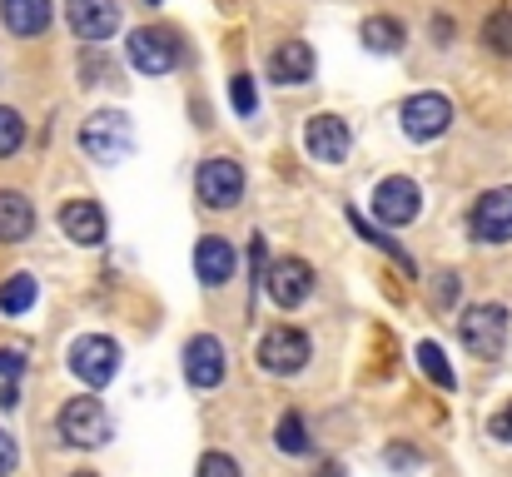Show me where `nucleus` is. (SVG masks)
Masks as SVG:
<instances>
[{
	"mask_svg": "<svg viewBox=\"0 0 512 477\" xmlns=\"http://www.w3.org/2000/svg\"><path fill=\"white\" fill-rule=\"evenodd\" d=\"M508 309L503 304H473V309H463L458 318V338H463V348L473 353V358H498L503 348H508Z\"/></svg>",
	"mask_w": 512,
	"mask_h": 477,
	"instance_id": "f257e3e1",
	"label": "nucleus"
},
{
	"mask_svg": "<svg viewBox=\"0 0 512 477\" xmlns=\"http://www.w3.org/2000/svg\"><path fill=\"white\" fill-rule=\"evenodd\" d=\"M70 373L90 388H105L115 373H120V343L105 338V333H85L70 343Z\"/></svg>",
	"mask_w": 512,
	"mask_h": 477,
	"instance_id": "f03ea898",
	"label": "nucleus"
},
{
	"mask_svg": "<svg viewBox=\"0 0 512 477\" xmlns=\"http://www.w3.org/2000/svg\"><path fill=\"white\" fill-rule=\"evenodd\" d=\"M244 164L229 155H214L199 164V174H194V189H199V199L209 204V209H234L239 199H244Z\"/></svg>",
	"mask_w": 512,
	"mask_h": 477,
	"instance_id": "7ed1b4c3",
	"label": "nucleus"
},
{
	"mask_svg": "<svg viewBox=\"0 0 512 477\" xmlns=\"http://www.w3.org/2000/svg\"><path fill=\"white\" fill-rule=\"evenodd\" d=\"M80 145H85V155L115 164V159H125L130 150H135V130H130V120H125L120 110H100V115H90V120H85Z\"/></svg>",
	"mask_w": 512,
	"mask_h": 477,
	"instance_id": "20e7f679",
	"label": "nucleus"
},
{
	"mask_svg": "<svg viewBox=\"0 0 512 477\" xmlns=\"http://www.w3.org/2000/svg\"><path fill=\"white\" fill-rule=\"evenodd\" d=\"M398 120H403V135H408V140L428 145V140L448 135V125H453V105H448V95H438V90H423V95L403 100Z\"/></svg>",
	"mask_w": 512,
	"mask_h": 477,
	"instance_id": "39448f33",
	"label": "nucleus"
},
{
	"mask_svg": "<svg viewBox=\"0 0 512 477\" xmlns=\"http://www.w3.org/2000/svg\"><path fill=\"white\" fill-rule=\"evenodd\" d=\"M60 438L70 448H100L110 438V413L100 398H70L60 408Z\"/></svg>",
	"mask_w": 512,
	"mask_h": 477,
	"instance_id": "423d86ee",
	"label": "nucleus"
},
{
	"mask_svg": "<svg viewBox=\"0 0 512 477\" xmlns=\"http://www.w3.org/2000/svg\"><path fill=\"white\" fill-rule=\"evenodd\" d=\"M418 209H423V194H418V184L403 179V174H393V179H383V184L373 189V219H378L383 229H403V224H413Z\"/></svg>",
	"mask_w": 512,
	"mask_h": 477,
	"instance_id": "0eeeda50",
	"label": "nucleus"
},
{
	"mask_svg": "<svg viewBox=\"0 0 512 477\" xmlns=\"http://www.w3.org/2000/svg\"><path fill=\"white\" fill-rule=\"evenodd\" d=\"M254 353H259V368L264 373H284L289 378V373H299L309 363L314 348H309V333H299V328H269Z\"/></svg>",
	"mask_w": 512,
	"mask_h": 477,
	"instance_id": "6e6552de",
	"label": "nucleus"
},
{
	"mask_svg": "<svg viewBox=\"0 0 512 477\" xmlns=\"http://www.w3.org/2000/svg\"><path fill=\"white\" fill-rule=\"evenodd\" d=\"M468 234L478 244H508L512 239V189H488L473 214H468Z\"/></svg>",
	"mask_w": 512,
	"mask_h": 477,
	"instance_id": "1a4fd4ad",
	"label": "nucleus"
},
{
	"mask_svg": "<svg viewBox=\"0 0 512 477\" xmlns=\"http://www.w3.org/2000/svg\"><path fill=\"white\" fill-rule=\"evenodd\" d=\"M130 65L140 70V75H165L179 65V40H174L170 30H130Z\"/></svg>",
	"mask_w": 512,
	"mask_h": 477,
	"instance_id": "9d476101",
	"label": "nucleus"
},
{
	"mask_svg": "<svg viewBox=\"0 0 512 477\" xmlns=\"http://www.w3.org/2000/svg\"><path fill=\"white\" fill-rule=\"evenodd\" d=\"M264 289H269V299L279 309H299L309 299V289H314V269L304 259H279V264L264 269Z\"/></svg>",
	"mask_w": 512,
	"mask_h": 477,
	"instance_id": "9b49d317",
	"label": "nucleus"
},
{
	"mask_svg": "<svg viewBox=\"0 0 512 477\" xmlns=\"http://www.w3.org/2000/svg\"><path fill=\"white\" fill-rule=\"evenodd\" d=\"M65 20H70V30L80 40L100 45V40H110L120 30V5L115 0H65Z\"/></svg>",
	"mask_w": 512,
	"mask_h": 477,
	"instance_id": "f8f14e48",
	"label": "nucleus"
},
{
	"mask_svg": "<svg viewBox=\"0 0 512 477\" xmlns=\"http://www.w3.org/2000/svg\"><path fill=\"white\" fill-rule=\"evenodd\" d=\"M184 378L189 388H219L224 383V343L214 333H199L184 343Z\"/></svg>",
	"mask_w": 512,
	"mask_h": 477,
	"instance_id": "ddd939ff",
	"label": "nucleus"
},
{
	"mask_svg": "<svg viewBox=\"0 0 512 477\" xmlns=\"http://www.w3.org/2000/svg\"><path fill=\"white\" fill-rule=\"evenodd\" d=\"M304 150L319 159V164H343L348 150H353V135H348V125H343L339 115H314L304 125Z\"/></svg>",
	"mask_w": 512,
	"mask_h": 477,
	"instance_id": "4468645a",
	"label": "nucleus"
},
{
	"mask_svg": "<svg viewBox=\"0 0 512 477\" xmlns=\"http://www.w3.org/2000/svg\"><path fill=\"white\" fill-rule=\"evenodd\" d=\"M60 234L75 239L80 249L105 244V209H100L95 199H70V204L60 209Z\"/></svg>",
	"mask_w": 512,
	"mask_h": 477,
	"instance_id": "2eb2a0df",
	"label": "nucleus"
},
{
	"mask_svg": "<svg viewBox=\"0 0 512 477\" xmlns=\"http://www.w3.org/2000/svg\"><path fill=\"white\" fill-rule=\"evenodd\" d=\"M194 269H199V284H204V289L229 284V279H234V249H229V239L204 234V239L194 244Z\"/></svg>",
	"mask_w": 512,
	"mask_h": 477,
	"instance_id": "dca6fc26",
	"label": "nucleus"
},
{
	"mask_svg": "<svg viewBox=\"0 0 512 477\" xmlns=\"http://www.w3.org/2000/svg\"><path fill=\"white\" fill-rule=\"evenodd\" d=\"M269 75H274L279 85H304V80L314 75V50H309L304 40H284V45H274V55H269Z\"/></svg>",
	"mask_w": 512,
	"mask_h": 477,
	"instance_id": "f3484780",
	"label": "nucleus"
},
{
	"mask_svg": "<svg viewBox=\"0 0 512 477\" xmlns=\"http://www.w3.org/2000/svg\"><path fill=\"white\" fill-rule=\"evenodd\" d=\"M0 20L10 35H45L50 30V0H0Z\"/></svg>",
	"mask_w": 512,
	"mask_h": 477,
	"instance_id": "a211bd4d",
	"label": "nucleus"
},
{
	"mask_svg": "<svg viewBox=\"0 0 512 477\" xmlns=\"http://www.w3.org/2000/svg\"><path fill=\"white\" fill-rule=\"evenodd\" d=\"M30 229H35L30 199L15 189H0V244H20V239H30Z\"/></svg>",
	"mask_w": 512,
	"mask_h": 477,
	"instance_id": "6ab92c4d",
	"label": "nucleus"
},
{
	"mask_svg": "<svg viewBox=\"0 0 512 477\" xmlns=\"http://www.w3.org/2000/svg\"><path fill=\"white\" fill-rule=\"evenodd\" d=\"M358 35H363V45H368L373 55H398V50H403V40H408L403 20H393V15H368Z\"/></svg>",
	"mask_w": 512,
	"mask_h": 477,
	"instance_id": "aec40b11",
	"label": "nucleus"
},
{
	"mask_svg": "<svg viewBox=\"0 0 512 477\" xmlns=\"http://www.w3.org/2000/svg\"><path fill=\"white\" fill-rule=\"evenodd\" d=\"M35 294H40V289H35L30 274H10V279L0 284V309H5V314H25V309L35 304Z\"/></svg>",
	"mask_w": 512,
	"mask_h": 477,
	"instance_id": "412c9836",
	"label": "nucleus"
},
{
	"mask_svg": "<svg viewBox=\"0 0 512 477\" xmlns=\"http://www.w3.org/2000/svg\"><path fill=\"white\" fill-rule=\"evenodd\" d=\"M483 40H488V50L493 55H512V10H493L488 20H483Z\"/></svg>",
	"mask_w": 512,
	"mask_h": 477,
	"instance_id": "4be33fe9",
	"label": "nucleus"
},
{
	"mask_svg": "<svg viewBox=\"0 0 512 477\" xmlns=\"http://www.w3.org/2000/svg\"><path fill=\"white\" fill-rule=\"evenodd\" d=\"M418 368L438 383V388H453L458 378H453V368H448V358H443V348L438 343H418Z\"/></svg>",
	"mask_w": 512,
	"mask_h": 477,
	"instance_id": "5701e85b",
	"label": "nucleus"
},
{
	"mask_svg": "<svg viewBox=\"0 0 512 477\" xmlns=\"http://www.w3.org/2000/svg\"><path fill=\"white\" fill-rule=\"evenodd\" d=\"M279 448H284L289 458L309 453V433H304V418H299V413H284V423H279Z\"/></svg>",
	"mask_w": 512,
	"mask_h": 477,
	"instance_id": "b1692460",
	"label": "nucleus"
},
{
	"mask_svg": "<svg viewBox=\"0 0 512 477\" xmlns=\"http://www.w3.org/2000/svg\"><path fill=\"white\" fill-rule=\"evenodd\" d=\"M20 145H25V120H20L10 105H0V159L15 155Z\"/></svg>",
	"mask_w": 512,
	"mask_h": 477,
	"instance_id": "393cba45",
	"label": "nucleus"
},
{
	"mask_svg": "<svg viewBox=\"0 0 512 477\" xmlns=\"http://www.w3.org/2000/svg\"><path fill=\"white\" fill-rule=\"evenodd\" d=\"M199 477H244V473H239V463L229 453H204L199 458Z\"/></svg>",
	"mask_w": 512,
	"mask_h": 477,
	"instance_id": "a878e982",
	"label": "nucleus"
},
{
	"mask_svg": "<svg viewBox=\"0 0 512 477\" xmlns=\"http://www.w3.org/2000/svg\"><path fill=\"white\" fill-rule=\"evenodd\" d=\"M234 110L239 115H254V80L249 75H234Z\"/></svg>",
	"mask_w": 512,
	"mask_h": 477,
	"instance_id": "bb28decb",
	"label": "nucleus"
},
{
	"mask_svg": "<svg viewBox=\"0 0 512 477\" xmlns=\"http://www.w3.org/2000/svg\"><path fill=\"white\" fill-rule=\"evenodd\" d=\"M488 433H493L498 443H512V398H508V408H498V413H493Z\"/></svg>",
	"mask_w": 512,
	"mask_h": 477,
	"instance_id": "cd10ccee",
	"label": "nucleus"
},
{
	"mask_svg": "<svg viewBox=\"0 0 512 477\" xmlns=\"http://www.w3.org/2000/svg\"><path fill=\"white\" fill-rule=\"evenodd\" d=\"M20 368H25V358H20L15 348H0V378H15Z\"/></svg>",
	"mask_w": 512,
	"mask_h": 477,
	"instance_id": "c85d7f7f",
	"label": "nucleus"
},
{
	"mask_svg": "<svg viewBox=\"0 0 512 477\" xmlns=\"http://www.w3.org/2000/svg\"><path fill=\"white\" fill-rule=\"evenodd\" d=\"M10 473H15V443L0 433V477H10Z\"/></svg>",
	"mask_w": 512,
	"mask_h": 477,
	"instance_id": "c756f323",
	"label": "nucleus"
},
{
	"mask_svg": "<svg viewBox=\"0 0 512 477\" xmlns=\"http://www.w3.org/2000/svg\"><path fill=\"white\" fill-rule=\"evenodd\" d=\"M453 294H458V284H453V274H443L438 279V304H453Z\"/></svg>",
	"mask_w": 512,
	"mask_h": 477,
	"instance_id": "7c9ffc66",
	"label": "nucleus"
},
{
	"mask_svg": "<svg viewBox=\"0 0 512 477\" xmlns=\"http://www.w3.org/2000/svg\"><path fill=\"white\" fill-rule=\"evenodd\" d=\"M15 403H20V393H15V383H5L0 388V408H15Z\"/></svg>",
	"mask_w": 512,
	"mask_h": 477,
	"instance_id": "2f4dec72",
	"label": "nucleus"
},
{
	"mask_svg": "<svg viewBox=\"0 0 512 477\" xmlns=\"http://www.w3.org/2000/svg\"><path fill=\"white\" fill-rule=\"evenodd\" d=\"M314 477H343V468H339V463H324V468H319Z\"/></svg>",
	"mask_w": 512,
	"mask_h": 477,
	"instance_id": "473e14b6",
	"label": "nucleus"
},
{
	"mask_svg": "<svg viewBox=\"0 0 512 477\" xmlns=\"http://www.w3.org/2000/svg\"><path fill=\"white\" fill-rule=\"evenodd\" d=\"M70 477H95V473H70Z\"/></svg>",
	"mask_w": 512,
	"mask_h": 477,
	"instance_id": "72a5a7b5",
	"label": "nucleus"
},
{
	"mask_svg": "<svg viewBox=\"0 0 512 477\" xmlns=\"http://www.w3.org/2000/svg\"><path fill=\"white\" fill-rule=\"evenodd\" d=\"M150 5H155V0H150Z\"/></svg>",
	"mask_w": 512,
	"mask_h": 477,
	"instance_id": "f704fd0d",
	"label": "nucleus"
}]
</instances>
